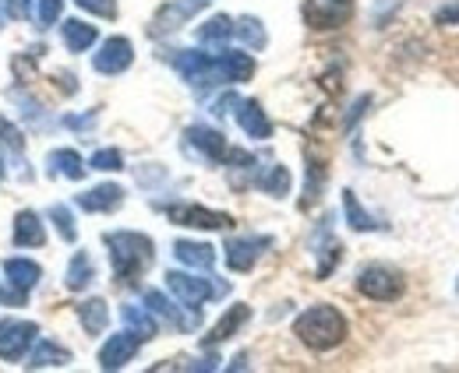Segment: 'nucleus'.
<instances>
[{"instance_id":"f257e3e1","label":"nucleus","mask_w":459,"mask_h":373,"mask_svg":"<svg viewBox=\"0 0 459 373\" xmlns=\"http://www.w3.org/2000/svg\"><path fill=\"white\" fill-rule=\"evenodd\" d=\"M293 335H297L307 349L329 352V349H336L346 338V318L336 307L318 303V307H307L300 318L293 320Z\"/></svg>"},{"instance_id":"f03ea898","label":"nucleus","mask_w":459,"mask_h":373,"mask_svg":"<svg viewBox=\"0 0 459 373\" xmlns=\"http://www.w3.org/2000/svg\"><path fill=\"white\" fill-rule=\"evenodd\" d=\"M107 247H110V261H114L117 282H138L142 271L152 265V258H156L152 240H149L145 233H131V229L107 233Z\"/></svg>"},{"instance_id":"7ed1b4c3","label":"nucleus","mask_w":459,"mask_h":373,"mask_svg":"<svg viewBox=\"0 0 459 373\" xmlns=\"http://www.w3.org/2000/svg\"><path fill=\"white\" fill-rule=\"evenodd\" d=\"M357 289H360L368 300H378V303H393V300H400V296H403L406 282H403L400 271H393V267L371 265V267H364V271L357 275Z\"/></svg>"},{"instance_id":"20e7f679","label":"nucleus","mask_w":459,"mask_h":373,"mask_svg":"<svg viewBox=\"0 0 459 373\" xmlns=\"http://www.w3.org/2000/svg\"><path fill=\"white\" fill-rule=\"evenodd\" d=\"M353 0H304V25L315 32H333L343 29L353 18Z\"/></svg>"},{"instance_id":"39448f33","label":"nucleus","mask_w":459,"mask_h":373,"mask_svg":"<svg viewBox=\"0 0 459 373\" xmlns=\"http://www.w3.org/2000/svg\"><path fill=\"white\" fill-rule=\"evenodd\" d=\"M167 285H170V292L187 307V310H195V307H202L205 300L227 292V285H212L209 278H195V275H187V271H170V275H167Z\"/></svg>"},{"instance_id":"423d86ee","label":"nucleus","mask_w":459,"mask_h":373,"mask_svg":"<svg viewBox=\"0 0 459 373\" xmlns=\"http://www.w3.org/2000/svg\"><path fill=\"white\" fill-rule=\"evenodd\" d=\"M32 342H36L32 320H0V360H7V363L22 360Z\"/></svg>"},{"instance_id":"0eeeda50","label":"nucleus","mask_w":459,"mask_h":373,"mask_svg":"<svg viewBox=\"0 0 459 373\" xmlns=\"http://www.w3.org/2000/svg\"><path fill=\"white\" fill-rule=\"evenodd\" d=\"M167 218L177 225H191V229H230L233 225V218L227 212H212L202 205H170Z\"/></svg>"},{"instance_id":"6e6552de","label":"nucleus","mask_w":459,"mask_h":373,"mask_svg":"<svg viewBox=\"0 0 459 373\" xmlns=\"http://www.w3.org/2000/svg\"><path fill=\"white\" fill-rule=\"evenodd\" d=\"M131 60H134V47H131V39H124V36H110V39L100 47V54L92 56V67H96L100 74H120V71H127V67H131Z\"/></svg>"},{"instance_id":"1a4fd4ad","label":"nucleus","mask_w":459,"mask_h":373,"mask_svg":"<svg viewBox=\"0 0 459 373\" xmlns=\"http://www.w3.org/2000/svg\"><path fill=\"white\" fill-rule=\"evenodd\" d=\"M177 71H180L184 81H191V85H198V89L220 81V78H216V60L209 54H202V50H184V54L177 56Z\"/></svg>"},{"instance_id":"9d476101","label":"nucleus","mask_w":459,"mask_h":373,"mask_svg":"<svg viewBox=\"0 0 459 373\" xmlns=\"http://www.w3.org/2000/svg\"><path fill=\"white\" fill-rule=\"evenodd\" d=\"M138 345H142V338H138L134 331L110 335L107 345L100 349V367H103V370H120L124 363H131V360L138 356Z\"/></svg>"},{"instance_id":"9b49d317","label":"nucleus","mask_w":459,"mask_h":373,"mask_svg":"<svg viewBox=\"0 0 459 373\" xmlns=\"http://www.w3.org/2000/svg\"><path fill=\"white\" fill-rule=\"evenodd\" d=\"M273 240L269 236H244V240H230L227 247V265L233 267V271H251L255 267V261L262 258V250L269 247Z\"/></svg>"},{"instance_id":"f8f14e48","label":"nucleus","mask_w":459,"mask_h":373,"mask_svg":"<svg viewBox=\"0 0 459 373\" xmlns=\"http://www.w3.org/2000/svg\"><path fill=\"white\" fill-rule=\"evenodd\" d=\"M4 271H7V278H11V303H22L25 300V292L39 282V265L36 261H29V258H11V261H4Z\"/></svg>"},{"instance_id":"ddd939ff","label":"nucleus","mask_w":459,"mask_h":373,"mask_svg":"<svg viewBox=\"0 0 459 373\" xmlns=\"http://www.w3.org/2000/svg\"><path fill=\"white\" fill-rule=\"evenodd\" d=\"M145 307H149L156 318H163L167 324L180 327V331H191V327H198V310L184 314L177 303H170V300H167L163 292H156V289H149V292H145Z\"/></svg>"},{"instance_id":"4468645a","label":"nucleus","mask_w":459,"mask_h":373,"mask_svg":"<svg viewBox=\"0 0 459 373\" xmlns=\"http://www.w3.org/2000/svg\"><path fill=\"white\" fill-rule=\"evenodd\" d=\"M237 123H240V131H244L247 138H255V141H265V138H273V120L265 116V109L258 106L255 99H244V103H237Z\"/></svg>"},{"instance_id":"2eb2a0df","label":"nucleus","mask_w":459,"mask_h":373,"mask_svg":"<svg viewBox=\"0 0 459 373\" xmlns=\"http://www.w3.org/2000/svg\"><path fill=\"white\" fill-rule=\"evenodd\" d=\"M251 74H255V60L247 54H240V50H223V54L216 56V78H220V81L237 85V81H247Z\"/></svg>"},{"instance_id":"dca6fc26","label":"nucleus","mask_w":459,"mask_h":373,"mask_svg":"<svg viewBox=\"0 0 459 373\" xmlns=\"http://www.w3.org/2000/svg\"><path fill=\"white\" fill-rule=\"evenodd\" d=\"M120 205H124V191L117 183H103V187L78 194V208H85V212H114Z\"/></svg>"},{"instance_id":"f3484780","label":"nucleus","mask_w":459,"mask_h":373,"mask_svg":"<svg viewBox=\"0 0 459 373\" xmlns=\"http://www.w3.org/2000/svg\"><path fill=\"white\" fill-rule=\"evenodd\" d=\"M187 141L205 156V159L212 162H223L227 159V138L220 134V131H212V127H187Z\"/></svg>"},{"instance_id":"a211bd4d","label":"nucleus","mask_w":459,"mask_h":373,"mask_svg":"<svg viewBox=\"0 0 459 373\" xmlns=\"http://www.w3.org/2000/svg\"><path fill=\"white\" fill-rule=\"evenodd\" d=\"M11 236H14V247H43V243H47L43 218H39L36 212H18Z\"/></svg>"},{"instance_id":"6ab92c4d","label":"nucleus","mask_w":459,"mask_h":373,"mask_svg":"<svg viewBox=\"0 0 459 373\" xmlns=\"http://www.w3.org/2000/svg\"><path fill=\"white\" fill-rule=\"evenodd\" d=\"M195 11H198V0H173V4H167V7L156 14V21H152V36L180 29Z\"/></svg>"},{"instance_id":"aec40b11","label":"nucleus","mask_w":459,"mask_h":373,"mask_svg":"<svg viewBox=\"0 0 459 373\" xmlns=\"http://www.w3.org/2000/svg\"><path fill=\"white\" fill-rule=\"evenodd\" d=\"M60 32H64V47H67L71 54H85V50H89V47L100 39L96 25H89V21H82V18L64 21V25H60Z\"/></svg>"},{"instance_id":"412c9836","label":"nucleus","mask_w":459,"mask_h":373,"mask_svg":"<svg viewBox=\"0 0 459 373\" xmlns=\"http://www.w3.org/2000/svg\"><path fill=\"white\" fill-rule=\"evenodd\" d=\"M173 254H177V261L187 267H212L216 265V250L209 247V243H195V240H177L173 243Z\"/></svg>"},{"instance_id":"4be33fe9","label":"nucleus","mask_w":459,"mask_h":373,"mask_svg":"<svg viewBox=\"0 0 459 373\" xmlns=\"http://www.w3.org/2000/svg\"><path fill=\"white\" fill-rule=\"evenodd\" d=\"M247 318H251V307H244V303L230 307L227 314L220 318V324L212 327V335L205 338V345H216V342H227V338H233V335H237V327H240V324H247Z\"/></svg>"},{"instance_id":"5701e85b","label":"nucleus","mask_w":459,"mask_h":373,"mask_svg":"<svg viewBox=\"0 0 459 373\" xmlns=\"http://www.w3.org/2000/svg\"><path fill=\"white\" fill-rule=\"evenodd\" d=\"M120 318H124V324H127V331H134L142 342H149V338L160 331L156 314H152L149 307H124V310H120Z\"/></svg>"},{"instance_id":"b1692460","label":"nucleus","mask_w":459,"mask_h":373,"mask_svg":"<svg viewBox=\"0 0 459 373\" xmlns=\"http://www.w3.org/2000/svg\"><path fill=\"white\" fill-rule=\"evenodd\" d=\"M92 278H96L92 258H89L85 250H78V254L71 258V265H67V289H71V292H82V289L92 285Z\"/></svg>"},{"instance_id":"393cba45","label":"nucleus","mask_w":459,"mask_h":373,"mask_svg":"<svg viewBox=\"0 0 459 373\" xmlns=\"http://www.w3.org/2000/svg\"><path fill=\"white\" fill-rule=\"evenodd\" d=\"M78 320H82V327H85L89 335H100V331H107V324H110V310H107L103 300H85V303L78 307Z\"/></svg>"},{"instance_id":"a878e982","label":"nucleus","mask_w":459,"mask_h":373,"mask_svg":"<svg viewBox=\"0 0 459 373\" xmlns=\"http://www.w3.org/2000/svg\"><path fill=\"white\" fill-rule=\"evenodd\" d=\"M230 36H233V18H227V14H216V18H209V21L198 29V39H202L205 47H223Z\"/></svg>"},{"instance_id":"bb28decb","label":"nucleus","mask_w":459,"mask_h":373,"mask_svg":"<svg viewBox=\"0 0 459 373\" xmlns=\"http://www.w3.org/2000/svg\"><path fill=\"white\" fill-rule=\"evenodd\" d=\"M343 208H346V218H350V229H357V233H375V229H382V222H375L371 215L360 208V201H357L353 191H343Z\"/></svg>"},{"instance_id":"cd10ccee","label":"nucleus","mask_w":459,"mask_h":373,"mask_svg":"<svg viewBox=\"0 0 459 373\" xmlns=\"http://www.w3.org/2000/svg\"><path fill=\"white\" fill-rule=\"evenodd\" d=\"M71 363V352L57 345V342H50V338H43L39 342V349L32 352V363L29 367H67Z\"/></svg>"},{"instance_id":"c85d7f7f","label":"nucleus","mask_w":459,"mask_h":373,"mask_svg":"<svg viewBox=\"0 0 459 373\" xmlns=\"http://www.w3.org/2000/svg\"><path fill=\"white\" fill-rule=\"evenodd\" d=\"M50 165H54V173L67 176V180H82L85 176V162H82V156L74 148H57L50 156Z\"/></svg>"},{"instance_id":"c756f323","label":"nucleus","mask_w":459,"mask_h":373,"mask_svg":"<svg viewBox=\"0 0 459 373\" xmlns=\"http://www.w3.org/2000/svg\"><path fill=\"white\" fill-rule=\"evenodd\" d=\"M233 36H237L240 43H247L251 50H262V47L269 43V36H265V29H262L258 18H240V21L233 25Z\"/></svg>"},{"instance_id":"7c9ffc66","label":"nucleus","mask_w":459,"mask_h":373,"mask_svg":"<svg viewBox=\"0 0 459 373\" xmlns=\"http://www.w3.org/2000/svg\"><path fill=\"white\" fill-rule=\"evenodd\" d=\"M258 187L265 191V194H273V198H287L290 194V173L287 165H269V173L258 180Z\"/></svg>"},{"instance_id":"2f4dec72","label":"nucleus","mask_w":459,"mask_h":373,"mask_svg":"<svg viewBox=\"0 0 459 373\" xmlns=\"http://www.w3.org/2000/svg\"><path fill=\"white\" fill-rule=\"evenodd\" d=\"M322 183H325V165L311 159L307 162V180H304V201H300L304 208H307V205H315V201L322 198Z\"/></svg>"},{"instance_id":"473e14b6","label":"nucleus","mask_w":459,"mask_h":373,"mask_svg":"<svg viewBox=\"0 0 459 373\" xmlns=\"http://www.w3.org/2000/svg\"><path fill=\"white\" fill-rule=\"evenodd\" d=\"M60 11H64V0H36V21H39V29H50L60 18Z\"/></svg>"},{"instance_id":"72a5a7b5","label":"nucleus","mask_w":459,"mask_h":373,"mask_svg":"<svg viewBox=\"0 0 459 373\" xmlns=\"http://www.w3.org/2000/svg\"><path fill=\"white\" fill-rule=\"evenodd\" d=\"M92 169L117 173V169H124V156H120L117 148H103V152H96V156H92Z\"/></svg>"},{"instance_id":"f704fd0d","label":"nucleus","mask_w":459,"mask_h":373,"mask_svg":"<svg viewBox=\"0 0 459 373\" xmlns=\"http://www.w3.org/2000/svg\"><path fill=\"white\" fill-rule=\"evenodd\" d=\"M50 218L57 222V229H60V236L71 243L74 236H78V229H74V218H71V212L64 208V205H57V208H50Z\"/></svg>"},{"instance_id":"c9c22d12","label":"nucleus","mask_w":459,"mask_h":373,"mask_svg":"<svg viewBox=\"0 0 459 373\" xmlns=\"http://www.w3.org/2000/svg\"><path fill=\"white\" fill-rule=\"evenodd\" d=\"M82 11H92L100 18H117V0H74Z\"/></svg>"},{"instance_id":"e433bc0d","label":"nucleus","mask_w":459,"mask_h":373,"mask_svg":"<svg viewBox=\"0 0 459 373\" xmlns=\"http://www.w3.org/2000/svg\"><path fill=\"white\" fill-rule=\"evenodd\" d=\"M29 7H32V0H4V14L14 18V21H25L29 18Z\"/></svg>"},{"instance_id":"4c0bfd02","label":"nucleus","mask_w":459,"mask_h":373,"mask_svg":"<svg viewBox=\"0 0 459 373\" xmlns=\"http://www.w3.org/2000/svg\"><path fill=\"white\" fill-rule=\"evenodd\" d=\"M435 25H459V0L435 11Z\"/></svg>"},{"instance_id":"58836bf2","label":"nucleus","mask_w":459,"mask_h":373,"mask_svg":"<svg viewBox=\"0 0 459 373\" xmlns=\"http://www.w3.org/2000/svg\"><path fill=\"white\" fill-rule=\"evenodd\" d=\"M0 176H4V162H0Z\"/></svg>"},{"instance_id":"ea45409f","label":"nucleus","mask_w":459,"mask_h":373,"mask_svg":"<svg viewBox=\"0 0 459 373\" xmlns=\"http://www.w3.org/2000/svg\"><path fill=\"white\" fill-rule=\"evenodd\" d=\"M456 292H459V282H456Z\"/></svg>"}]
</instances>
